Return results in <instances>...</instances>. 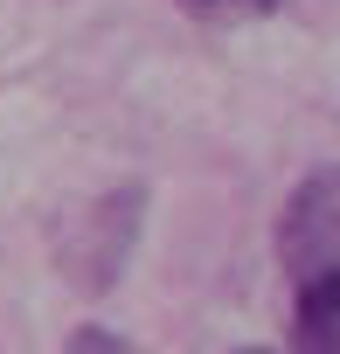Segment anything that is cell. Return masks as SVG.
Instances as JSON below:
<instances>
[{
  "label": "cell",
  "instance_id": "6da1fadb",
  "mask_svg": "<svg viewBox=\"0 0 340 354\" xmlns=\"http://www.w3.org/2000/svg\"><path fill=\"white\" fill-rule=\"evenodd\" d=\"M278 264L292 285L340 271V167H312L278 216Z\"/></svg>",
  "mask_w": 340,
  "mask_h": 354
},
{
  "label": "cell",
  "instance_id": "7a4b0ae2",
  "mask_svg": "<svg viewBox=\"0 0 340 354\" xmlns=\"http://www.w3.org/2000/svg\"><path fill=\"white\" fill-rule=\"evenodd\" d=\"M292 354H340V271L299 285L292 313Z\"/></svg>",
  "mask_w": 340,
  "mask_h": 354
},
{
  "label": "cell",
  "instance_id": "3957f363",
  "mask_svg": "<svg viewBox=\"0 0 340 354\" xmlns=\"http://www.w3.org/2000/svg\"><path fill=\"white\" fill-rule=\"evenodd\" d=\"M181 8L202 15V21H271L278 0H181Z\"/></svg>",
  "mask_w": 340,
  "mask_h": 354
},
{
  "label": "cell",
  "instance_id": "277c9868",
  "mask_svg": "<svg viewBox=\"0 0 340 354\" xmlns=\"http://www.w3.org/2000/svg\"><path fill=\"white\" fill-rule=\"evenodd\" d=\"M70 354H132L118 333H104V326H84L77 340H70Z\"/></svg>",
  "mask_w": 340,
  "mask_h": 354
},
{
  "label": "cell",
  "instance_id": "5b68a950",
  "mask_svg": "<svg viewBox=\"0 0 340 354\" xmlns=\"http://www.w3.org/2000/svg\"><path fill=\"white\" fill-rule=\"evenodd\" d=\"M236 354H271V347H236Z\"/></svg>",
  "mask_w": 340,
  "mask_h": 354
}]
</instances>
